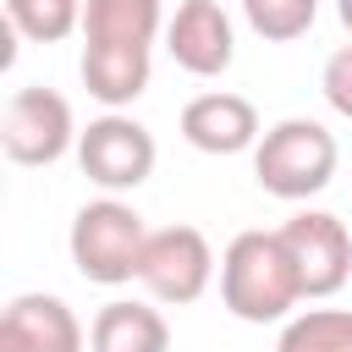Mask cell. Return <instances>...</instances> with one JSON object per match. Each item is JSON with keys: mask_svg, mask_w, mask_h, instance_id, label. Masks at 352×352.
I'll return each instance as SVG.
<instances>
[{"mask_svg": "<svg viewBox=\"0 0 352 352\" xmlns=\"http://www.w3.org/2000/svg\"><path fill=\"white\" fill-rule=\"evenodd\" d=\"M220 302L242 319V324H286L297 314L302 297V280H297V264L280 242V226L275 231H236L220 253Z\"/></svg>", "mask_w": 352, "mask_h": 352, "instance_id": "obj_1", "label": "cell"}, {"mask_svg": "<svg viewBox=\"0 0 352 352\" xmlns=\"http://www.w3.org/2000/svg\"><path fill=\"white\" fill-rule=\"evenodd\" d=\"M336 165H341V143L314 116H286V121L264 126V138L253 148V176L280 204H302V198L324 192Z\"/></svg>", "mask_w": 352, "mask_h": 352, "instance_id": "obj_2", "label": "cell"}, {"mask_svg": "<svg viewBox=\"0 0 352 352\" xmlns=\"http://www.w3.org/2000/svg\"><path fill=\"white\" fill-rule=\"evenodd\" d=\"M143 242H148V226H143V214L121 192H104V198L82 204L72 214V231H66L72 264L94 286H126V280H138Z\"/></svg>", "mask_w": 352, "mask_h": 352, "instance_id": "obj_3", "label": "cell"}, {"mask_svg": "<svg viewBox=\"0 0 352 352\" xmlns=\"http://www.w3.org/2000/svg\"><path fill=\"white\" fill-rule=\"evenodd\" d=\"M0 148L11 165H55L66 154H77V116H72V99L55 94V88H16L0 110Z\"/></svg>", "mask_w": 352, "mask_h": 352, "instance_id": "obj_4", "label": "cell"}, {"mask_svg": "<svg viewBox=\"0 0 352 352\" xmlns=\"http://www.w3.org/2000/svg\"><path fill=\"white\" fill-rule=\"evenodd\" d=\"M77 165L104 192H138L154 176V165H160V143H154V132L138 116L104 110V116H94L77 132Z\"/></svg>", "mask_w": 352, "mask_h": 352, "instance_id": "obj_5", "label": "cell"}, {"mask_svg": "<svg viewBox=\"0 0 352 352\" xmlns=\"http://www.w3.org/2000/svg\"><path fill=\"white\" fill-rule=\"evenodd\" d=\"M214 280V248L198 226H160L148 231L143 242V258H138V286L165 302V308H187L209 292Z\"/></svg>", "mask_w": 352, "mask_h": 352, "instance_id": "obj_6", "label": "cell"}, {"mask_svg": "<svg viewBox=\"0 0 352 352\" xmlns=\"http://www.w3.org/2000/svg\"><path fill=\"white\" fill-rule=\"evenodd\" d=\"M280 242H286V253L297 264V280H302L308 302H324V297H336L352 280V231H346L341 214H330V209H297L280 226Z\"/></svg>", "mask_w": 352, "mask_h": 352, "instance_id": "obj_7", "label": "cell"}, {"mask_svg": "<svg viewBox=\"0 0 352 352\" xmlns=\"http://www.w3.org/2000/svg\"><path fill=\"white\" fill-rule=\"evenodd\" d=\"M165 50L187 77H220L236 60V28L220 0H182L165 22Z\"/></svg>", "mask_w": 352, "mask_h": 352, "instance_id": "obj_8", "label": "cell"}, {"mask_svg": "<svg viewBox=\"0 0 352 352\" xmlns=\"http://www.w3.org/2000/svg\"><path fill=\"white\" fill-rule=\"evenodd\" d=\"M82 319L50 292H22L0 314V352H82Z\"/></svg>", "mask_w": 352, "mask_h": 352, "instance_id": "obj_9", "label": "cell"}, {"mask_svg": "<svg viewBox=\"0 0 352 352\" xmlns=\"http://www.w3.org/2000/svg\"><path fill=\"white\" fill-rule=\"evenodd\" d=\"M182 138L198 154H248V148H258L264 126H258L253 99L214 88V94H198L182 104Z\"/></svg>", "mask_w": 352, "mask_h": 352, "instance_id": "obj_10", "label": "cell"}, {"mask_svg": "<svg viewBox=\"0 0 352 352\" xmlns=\"http://www.w3.org/2000/svg\"><path fill=\"white\" fill-rule=\"evenodd\" d=\"M77 77L88 88V99H99L104 110H126L148 94L154 77V50L148 44H82Z\"/></svg>", "mask_w": 352, "mask_h": 352, "instance_id": "obj_11", "label": "cell"}, {"mask_svg": "<svg viewBox=\"0 0 352 352\" xmlns=\"http://www.w3.org/2000/svg\"><path fill=\"white\" fill-rule=\"evenodd\" d=\"M88 352H170V324L154 302H104L88 324Z\"/></svg>", "mask_w": 352, "mask_h": 352, "instance_id": "obj_12", "label": "cell"}, {"mask_svg": "<svg viewBox=\"0 0 352 352\" xmlns=\"http://www.w3.org/2000/svg\"><path fill=\"white\" fill-rule=\"evenodd\" d=\"M165 33L160 0H82V44H148Z\"/></svg>", "mask_w": 352, "mask_h": 352, "instance_id": "obj_13", "label": "cell"}, {"mask_svg": "<svg viewBox=\"0 0 352 352\" xmlns=\"http://www.w3.org/2000/svg\"><path fill=\"white\" fill-rule=\"evenodd\" d=\"M275 352H352V308H302L280 324Z\"/></svg>", "mask_w": 352, "mask_h": 352, "instance_id": "obj_14", "label": "cell"}, {"mask_svg": "<svg viewBox=\"0 0 352 352\" xmlns=\"http://www.w3.org/2000/svg\"><path fill=\"white\" fill-rule=\"evenodd\" d=\"M6 22L28 44H60L82 33V0H6Z\"/></svg>", "mask_w": 352, "mask_h": 352, "instance_id": "obj_15", "label": "cell"}, {"mask_svg": "<svg viewBox=\"0 0 352 352\" xmlns=\"http://www.w3.org/2000/svg\"><path fill=\"white\" fill-rule=\"evenodd\" d=\"M242 16H248V28H253L258 38L292 44V38H302V33L314 28L319 0H242Z\"/></svg>", "mask_w": 352, "mask_h": 352, "instance_id": "obj_16", "label": "cell"}, {"mask_svg": "<svg viewBox=\"0 0 352 352\" xmlns=\"http://www.w3.org/2000/svg\"><path fill=\"white\" fill-rule=\"evenodd\" d=\"M319 94H324V104H330L336 116L352 121V44L330 50V60H324V72H319Z\"/></svg>", "mask_w": 352, "mask_h": 352, "instance_id": "obj_17", "label": "cell"}, {"mask_svg": "<svg viewBox=\"0 0 352 352\" xmlns=\"http://www.w3.org/2000/svg\"><path fill=\"white\" fill-rule=\"evenodd\" d=\"M336 16H341V28L352 33V0H336Z\"/></svg>", "mask_w": 352, "mask_h": 352, "instance_id": "obj_18", "label": "cell"}]
</instances>
